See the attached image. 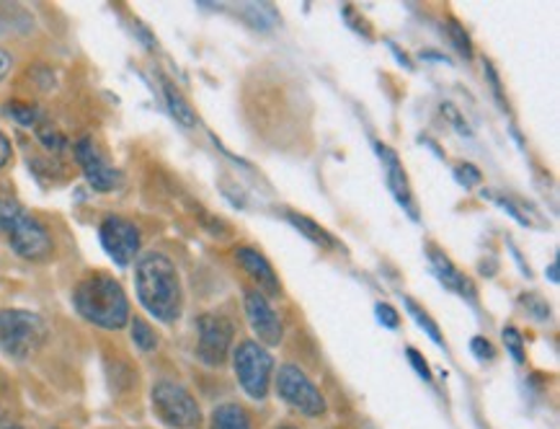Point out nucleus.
Returning a JSON list of instances; mask_svg holds the SVG:
<instances>
[{
  "label": "nucleus",
  "instance_id": "f257e3e1",
  "mask_svg": "<svg viewBox=\"0 0 560 429\" xmlns=\"http://www.w3.org/2000/svg\"><path fill=\"white\" fill-rule=\"evenodd\" d=\"M135 290H138L142 309L153 318L163 321V324H174L182 316V280H178L176 264L166 254L150 252L142 256L138 269H135Z\"/></svg>",
  "mask_w": 560,
  "mask_h": 429
},
{
  "label": "nucleus",
  "instance_id": "f03ea898",
  "mask_svg": "<svg viewBox=\"0 0 560 429\" xmlns=\"http://www.w3.org/2000/svg\"><path fill=\"white\" fill-rule=\"evenodd\" d=\"M75 311L98 328H117L127 326L129 321V300L121 290V285L104 271H93L75 285L73 292Z\"/></svg>",
  "mask_w": 560,
  "mask_h": 429
},
{
  "label": "nucleus",
  "instance_id": "7ed1b4c3",
  "mask_svg": "<svg viewBox=\"0 0 560 429\" xmlns=\"http://www.w3.org/2000/svg\"><path fill=\"white\" fill-rule=\"evenodd\" d=\"M0 231L21 259L45 262L55 248L47 228L13 197H0Z\"/></svg>",
  "mask_w": 560,
  "mask_h": 429
},
{
  "label": "nucleus",
  "instance_id": "20e7f679",
  "mask_svg": "<svg viewBox=\"0 0 560 429\" xmlns=\"http://www.w3.org/2000/svg\"><path fill=\"white\" fill-rule=\"evenodd\" d=\"M47 339V324L32 311H0V349L13 360H26Z\"/></svg>",
  "mask_w": 560,
  "mask_h": 429
},
{
  "label": "nucleus",
  "instance_id": "39448f33",
  "mask_svg": "<svg viewBox=\"0 0 560 429\" xmlns=\"http://www.w3.org/2000/svg\"><path fill=\"white\" fill-rule=\"evenodd\" d=\"M233 368L241 389L256 402H264L269 396L271 378H275V357L267 352V347L258 341H241L233 352Z\"/></svg>",
  "mask_w": 560,
  "mask_h": 429
},
{
  "label": "nucleus",
  "instance_id": "423d86ee",
  "mask_svg": "<svg viewBox=\"0 0 560 429\" xmlns=\"http://www.w3.org/2000/svg\"><path fill=\"white\" fill-rule=\"evenodd\" d=\"M153 409L163 425L174 429H197L202 425V409L182 383L158 381L153 385Z\"/></svg>",
  "mask_w": 560,
  "mask_h": 429
},
{
  "label": "nucleus",
  "instance_id": "0eeeda50",
  "mask_svg": "<svg viewBox=\"0 0 560 429\" xmlns=\"http://www.w3.org/2000/svg\"><path fill=\"white\" fill-rule=\"evenodd\" d=\"M277 393L290 409L303 414L307 419H318L328 409L323 393L315 389V383L305 375V370L298 368V364H282V368H279Z\"/></svg>",
  "mask_w": 560,
  "mask_h": 429
},
{
  "label": "nucleus",
  "instance_id": "6e6552de",
  "mask_svg": "<svg viewBox=\"0 0 560 429\" xmlns=\"http://www.w3.org/2000/svg\"><path fill=\"white\" fill-rule=\"evenodd\" d=\"M197 357L210 368H220L233 349L235 326L220 313H205L197 321Z\"/></svg>",
  "mask_w": 560,
  "mask_h": 429
},
{
  "label": "nucleus",
  "instance_id": "1a4fd4ad",
  "mask_svg": "<svg viewBox=\"0 0 560 429\" xmlns=\"http://www.w3.org/2000/svg\"><path fill=\"white\" fill-rule=\"evenodd\" d=\"M98 239H102L104 252L109 254L112 262L119 264V267L132 264L142 246L138 225H135L132 220L119 218V215H109V218L104 220L102 228H98Z\"/></svg>",
  "mask_w": 560,
  "mask_h": 429
},
{
  "label": "nucleus",
  "instance_id": "9d476101",
  "mask_svg": "<svg viewBox=\"0 0 560 429\" xmlns=\"http://www.w3.org/2000/svg\"><path fill=\"white\" fill-rule=\"evenodd\" d=\"M243 305H246V318L254 334L258 336V345L264 347H277L284 336V326L275 305L269 303V298H264L256 288L246 290L243 295Z\"/></svg>",
  "mask_w": 560,
  "mask_h": 429
},
{
  "label": "nucleus",
  "instance_id": "9b49d317",
  "mask_svg": "<svg viewBox=\"0 0 560 429\" xmlns=\"http://www.w3.org/2000/svg\"><path fill=\"white\" fill-rule=\"evenodd\" d=\"M75 161L81 166L85 182L91 184L96 192H114L119 187L121 176L119 171L104 159V153L98 150L96 142L91 138H81L75 142Z\"/></svg>",
  "mask_w": 560,
  "mask_h": 429
},
{
  "label": "nucleus",
  "instance_id": "f8f14e48",
  "mask_svg": "<svg viewBox=\"0 0 560 429\" xmlns=\"http://www.w3.org/2000/svg\"><path fill=\"white\" fill-rule=\"evenodd\" d=\"M235 262H238L241 269L246 271L250 280H254L256 290L261 292L264 298L282 295V285H279L275 267H271L267 256L258 252V248H250V246L235 248Z\"/></svg>",
  "mask_w": 560,
  "mask_h": 429
},
{
  "label": "nucleus",
  "instance_id": "ddd939ff",
  "mask_svg": "<svg viewBox=\"0 0 560 429\" xmlns=\"http://www.w3.org/2000/svg\"><path fill=\"white\" fill-rule=\"evenodd\" d=\"M375 150H377L380 161H383L385 182H387V187H390V192H393L395 202H398L408 215H411V220H419V212H416V202H413L411 187H408L406 171H404V166H400V159L393 153L390 148L385 146V142H375Z\"/></svg>",
  "mask_w": 560,
  "mask_h": 429
},
{
  "label": "nucleus",
  "instance_id": "4468645a",
  "mask_svg": "<svg viewBox=\"0 0 560 429\" xmlns=\"http://www.w3.org/2000/svg\"><path fill=\"white\" fill-rule=\"evenodd\" d=\"M429 262H432L434 275L440 277V282L444 285V288L452 290V292H457V295H463V298L476 300V290H472L470 280L463 275V271L455 267V264L450 262L447 254L440 252V248L429 246Z\"/></svg>",
  "mask_w": 560,
  "mask_h": 429
},
{
  "label": "nucleus",
  "instance_id": "2eb2a0df",
  "mask_svg": "<svg viewBox=\"0 0 560 429\" xmlns=\"http://www.w3.org/2000/svg\"><path fill=\"white\" fill-rule=\"evenodd\" d=\"M287 220H290V223H292L294 228H298V231L303 233L305 239H311L313 243H318V246H323V248H339V241H336L334 235L326 231V228L315 223V220L305 218V215L287 212Z\"/></svg>",
  "mask_w": 560,
  "mask_h": 429
},
{
  "label": "nucleus",
  "instance_id": "dca6fc26",
  "mask_svg": "<svg viewBox=\"0 0 560 429\" xmlns=\"http://www.w3.org/2000/svg\"><path fill=\"white\" fill-rule=\"evenodd\" d=\"M163 96H166L168 112L174 114L176 121H182L184 127H194V125H197V114H194L189 102H186L182 91H178L176 85L168 81V78H163Z\"/></svg>",
  "mask_w": 560,
  "mask_h": 429
},
{
  "label": "nucleus",
  "instance_id": "f3484780",
  "mask_svg": "<svg viewBox=\"0 0 560 429\" xmlns=\"http://www.w3.org/2000/svg\"><path fill=\"white\" fill-rule=\"evenodd\" d=\"M212 429H254V425L243 406L222 404L212 411Z\"/></svg>",
  "mask_w": 560,
  "mask_h": 429
},
{
  "label": "nucleus",
  "instance_id": "a211bd4d",
  "mask_svg": "<svg viewBox=\"0 0 560 429\" xmlns=\"http://www.w3.org/2000/svg\"><path fill=\"white\" fill-rule=\"evenodd\" d=\"M404 305H406V311H408V316H411L416 324H419L423 332L429 334V339L434 341V345H440V347H444V339H442V334H440V326H436V321L429 316L427 311L421 309L419 303H416V300H411V298H406L404 300Z\"/></svg>",
  "mask_w": 560,
  "mask_h": 429
},
{
  "label": "nucleus",
  "instance_id": "6ab92c4d",
  "mask_svg": "<svg viewBox=\"0 0 560 429\" xmlns=\"http://www.w3.org/2000/svg\"><path fill=\"white\" fill-rule=\"evenodd\" d=\"M132 341L142 349V352H153V349L158 347L155 332L142 318L132 321Z\"/></svg>",
  "mask_w": 560,
  "mask_h": 429
},
{
  "label": "nucleus",
  "instance_id": "aec40b11",
  "mask_svg": "<svg viewBox=\"0 0 560 429\" xmlns=\"http://www.w3.org/2000/svg\"><path fill=\"white\" fill-rule=\"evenodd\" d=\"M9 114L13 119L19 121V125H24V127H32V125H37L39 121V112H37V106H32V104H9Z\"/></svg>",
  "mask_w": 560,
  "mask_h": 429
},
{
  "label": "nucleus",
  "instance_id": "412c9836",
  "mask_svg": "<svg viewBox=\"0 0 560 429\" xmlns=\"http://www.w3.org/2000/svg\"><path fill=\"white\" fill-rule=\"evenodd\" d=\"M504 345L509 349V355L514 357V362L522 364L524 362V339H522L520 328H514V326L504 328Z\"/></svg>",
  "mask_w": 560,
  "mask_h": 429
},
{
  "label": "nucleus",
  "instance_id": "4be33fe9",
  "mask_svg": "<svg viewBox=\"0 0 560 429\" xmlns=\"http://www.w3.org/2000/svg\"><path fill=\"white\" fill-rule=\"evenodd\" d=\"M447 32H450V37H452V42H455V47L459 49V53H463L470 60V57H472V45H470L468 34H465V28L459 26L455 19H450L447 21Z\"/></svg>",
  "mask_w": 560,
  "mask_h": 429
},
{
  "label": "nucleus",
  "instance_id": "5701e85b",
  "mask_svg": "<svg viewBox=\"0 0 560 429\" xmlns=\"http://www.w3.org/2000/svg\"><path fill=\"white\" fill-rule=\"evenodd\" d=\"M520 303H522L524 309H527L529 313H533L535 318H540V321H548V318H550V305L545 303V300H542L540 295H522Z\"/></svg>",
  "mask_w": 560,
  "mask_h": 429
},
{
  "label": "nucleus",
  "instance_id": "b1692460",
  "mask_svg": "<svg viewBox=\"0 0 560 429\" xmlns=\"http://www.w3.org/2000/svg\"><path fill=\"white\" fill-rule=\"evenodd\" d=\"M455 176H457V182L463 184L465 189H470V187H478L480 184V171L472 166V163H457V169H455Z\"/></svg>",
  "mask_w": 560,
  "mask_h": 429
},
{
  "label": "nucleus",
  "instance_id": "393cba45",
  "mask_svg": "<svg viewBox=\"0 0 560 429\" xmlns=\"http://www.w3.org/2000/svg\"><path fill=\"white\" fill-rule=\"evenodd\" d=\"M37 135L49 150H65V148H68V140H65L62 135L55 130V127H39Z\"/></svg>",
  "mask_w": 560,
  "mask_h": 429
},
{
  "label": "nucleus",
  "instance_id": "a878e982",
  "mask_svg": "<svg viewBox=\"0 0 560 429\" xmlns=\"http://www.w3.org/2000/svg\"><path fill=\"white\" fill-rule=\"evenodd\" d=\"M470 349H472V355L478 357L480 362H491L493 360V345L488 339H483V336H472V341H470Z\"/></svg>",
  "mask_w": 560,
  "mask_h": 429
},
{
  "label": "nucleus",
  "instance_id": "bb28decb",
  "mask_svg": "<svg viewBox=\"0 0 560 429\" xmlns=\"http://www.w3.org/2000/svg\"><path fill=\"white\" fill-rule=\"evenodd\" d=\"M377 321L383 326H387V328H398L400 326V316H398V311L393 309V305H387V303H377Z\"/></svg>",
  "mask_w": 560,
  "mask_h": 429
},
{
  "label": "nucleus",
  "instance_id": "cd10ccee",
  "mask_svg": "<svg viewBox=\"0 0 560 429\" xmlns=\"http://www.w3.org/2000/svg\"><path fill=\"white\" fill-rule=\"evenodd\" d=\"M406 355H408V360H411V364L416 368V373H419V378H423V381H432V370H429L427 360H423V357L416 352L413 347H408Z\"/></svg>",
  "mask_w": 560,
  "mask_h": 429
},
{
  "label": "nucleus",
  "instance_id": "c85d7f7f",
  "mask_svg": "<svg viewBox=\"0 0 560 429\" xmlns=\"http://www.w3.org/2000/svg\"><path fill=\"white\" fill-rule=\"evenodd\" d=\"M497 205H499V207H504V212H509V215H512V218H514V220H520V223H522V225H529V218H527V215H524V212H520V207H516V205H512V202H509V199H504V197H497Z\"/></svg>",
  "mask_w": 560,
  "mask_h": 429
},
{
  "label": "nucleus",
  "instance_id": "c756f323",
  "mask_svg": "<svg viewBox=\"0 0 560 429\" xmlns=\"http://www.w3.org/2000/svg\"><path fill=\"white\" fill-rule=\"evenodd\" d=\"M343 16L354 21V24H351V28H357V32H362L364 37H368V39L372 37V34H370V26H368V21H364V19H357V16H354V9H343Z\"/></svg>",
  "mask_w": 560,
  "mask_h": 429
},
{
  "label": "nucleus",
  "instance_id": "7c9ffc66",
  "mask_svg": "<svg viewBox=\"0 0 560 429\" xmlns=\"http://www.w3.org/2000/svg\"><path fill=\"white\" fill-rule=\"evenodd\" d=\"M11 153H13V150H11V140L5 138L3 130H0V169H3L5 163L11 161Z\"/></svg>",
  "mask_w": 560,
  "mask_h": 429
},
{
  "label": "nucleus",
  "instance_id": "2f4dec72",
  "mask_svg": "<svg viewBox=\"0 0 560 429\" xmlns=\"http://www.w3.org/2000/svg\"><path fill=\"white\" fill-rule=\"evenodd\" d=\"M11 68H13V57L5 53V49H0V81L11 73Z\"/></svg>",
  "mask_w": 560,
  "mask_h": 429
},
{
  "label": "nucleus",
  "instance_id": "473e14b6",
  "mask_svg": "<svg viewBox=\"0 0 560 429\" xmlns=\"http://www.w3.org/2000/svg\"><path fill=\"white\" fill-rule=\"evenodd\" d=\"M442 112H444V114H447V117H450L452 121H455V125H457V130H459V132H468V125H465V121H463V119H459V114H457L455 109H452V104H444V106H442Z\"/></svg>",
  "mask_w": 560,
  "mask_h": 429
},
{
  "label": "nucleus",
  "instance_id": "72a5a7b5",
  "mask_svg": "<svg viewBox=\"0 0 560 429\" xmlns=\"http://www.w3.org/2000/svg\"><path fill=\"white\" fill-rule=\"evenodd\" d=\"M550 280H552V282H558V259L550 264Z\"/></svg>",
  "mask_w": 560,
  "mask_h": 429
},
{
  "label": "nucleus",
  "instance_id": "f704fd0d",
  "mask_svg": "<svg viewBox=\"0 0 560 429\" xmlns=\"http://www.w3.org/2000/svg\"><path fill=\"white\" fill-rule=\"evenodd\" d=\"M3 429H24V427H19V425H5Z\"/></svg>",
  "mask_w": 560,
  "mask_h": 429
},
{
  "label": "nucleus",
  "instance_id": "c9c22d12",
  "mask_svg": "<svg viewBox=\"0 0 560 429\" xmlns=\"http://www.w3.org/2000/svg\"><path fill=\"white\" fill-rule=\"evenodd\" d=\"M0 421H3V404H0Z\"/></svg>",
  "mask_w": 560,
  "mask_h": 429
},
{
  "label": "nucleus",
  "instance_id": "e433bc0d",
  "mask_svg": "<svg viewBox=\"0 0 560 429\" xmlns=\"http://www.w3.org/2000/svg\"><path fill=\"white\" fill-rule=\"evenodd\" d=\"M277 429H298V427H290V425H284V427H277Z\"/></svg>",
  "mask_w": 560,
  "mask_h": 429
}]
</instances>
